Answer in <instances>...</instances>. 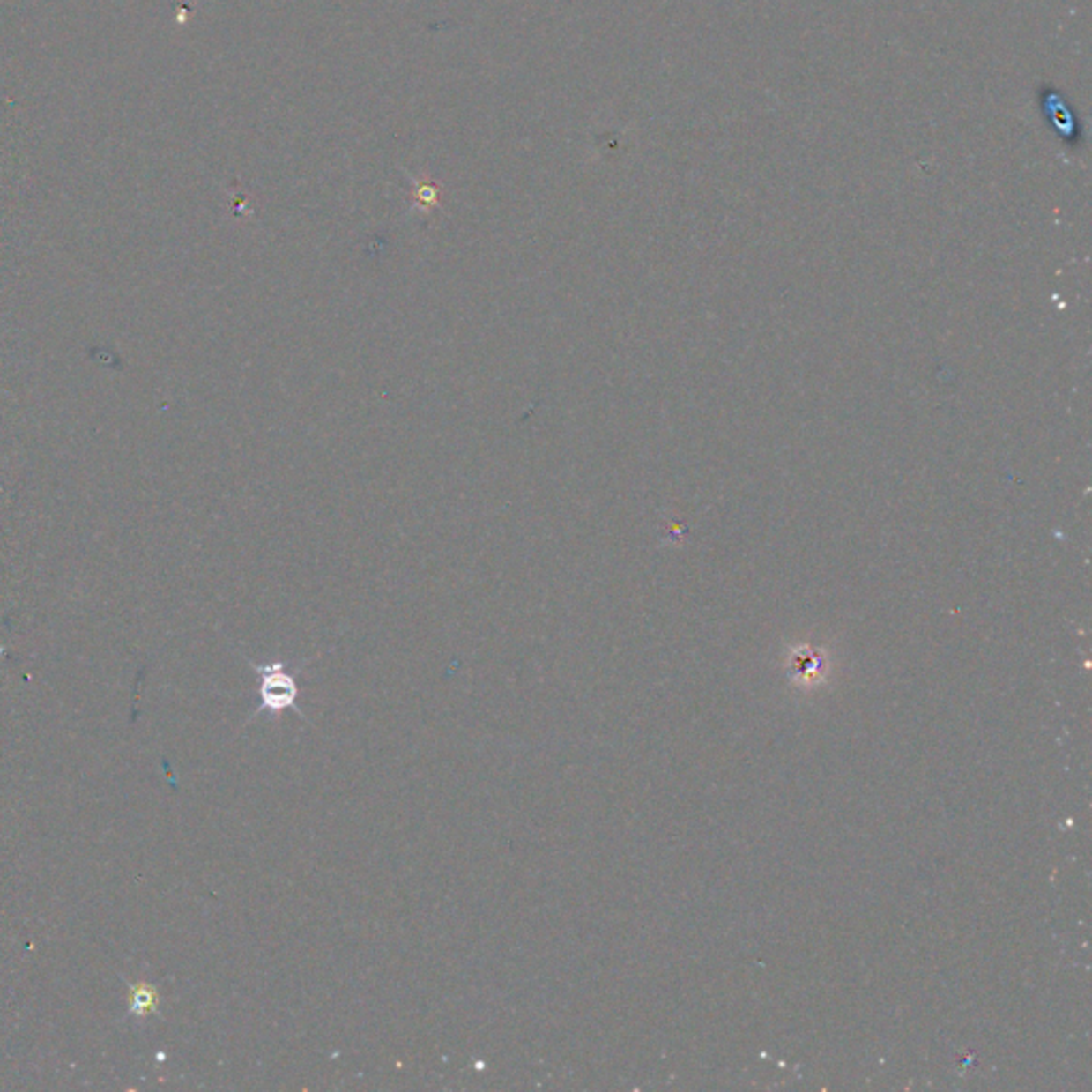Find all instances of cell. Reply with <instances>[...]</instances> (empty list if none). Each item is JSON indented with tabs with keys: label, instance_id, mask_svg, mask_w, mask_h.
I'll return each mask as SVG.
<instances>
[{
	"label": "cell",
	"instance_id": "cell-1",
	"mask_svg": "<svg viewBox=\"0 0 1092 1092\" xmlns=\"http://www.w3.org/2000/svg\"><path fill=\"white\" fill-rule=\"evenodd\" d=\"M258 674V695H261V706H258L256 715L267 713L271 717L284 713V710L294 709L299 710V685L293 672H288L286 664L271 662V664H252Z\"/></svg>",
	"mask_w": 1092,
	"mask_h": 1092
},
{
	"label": "cell",
	"instance_id": "cell-2",
	"mask_svg": "<svg viewBox=\"0 0 1092 1092\" xmlns=\"http://www.w3.org/2000/svg\"><path fill=\"white\" fill-rule=\"evenodd\" d=\"M130 1012L135 1015H147V1014H154L156 1007H159V994H156V990L152 986H147V984H137V986H130Z\"/></svg>",
	"mask_w": 1092,
	"mask_h": 1092
}]
</instances>
